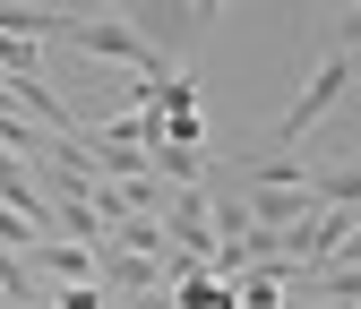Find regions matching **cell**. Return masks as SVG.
Masks as SVG:
<instances>
[{
	"mask_svg": "<svg viewBox=\"0 0 361 309\" xmlns=\"http://www.w3.org/2000/svg\"><path fill=\"white\" fill-rule=\"evenodd\" d=\"M61 43H69V52H86V61L129 69V86H164V77H172V61H164L121 9H69V34H61Z\"/></svg>",
	"mask_w": 361,
	"mask_h": 309,
	"instance_id": "obj_1",
	"label": "cell"
},
{
	"mask_svg": "<svg viewBox=\"0 0 361 309\" xmlns=\"http://www.w3.org/2000/svg\"><path fill=\"white\" fill-rule=\"evenodd\" d=\"M344 86H353V61H344V52H327L319 69L301 77V95L284 103V120H276V155H293V146L310 138V129H319V120H327V112L344 103Z\"/></svg>",
	"mask_w": 361,
	"mask_h": 309,
	"instance_id": "obj_2",
	"label": "cell"
},
{
	"mask_svg": "<svg viewBox=\"0 0 361 309\" xmlns=\"http://www.w3.org/2000/svg\"><path fill=\"white\" fill-rule=\"evenodd\" d=\"M129 26H138L147 43H155V52L180 69V43H198L207 34V18H215V0H138V9H121Z\"/></svg>",
	"mask_w": 361,
	"mask_h": 309,
	"instance_id": "obj_3",
	"label": "cell"
},
{
	"mask_svg": "<svg viewBox=\"0 0 361 309\" xmlns=\"http://www.w3.org/2000/svg\"><path fill=\"white\" fill-rule=\"evenodd\" d=\"M95 249L104 241H35L26 249V275L35 284H95Z\"/></svg>",
	"mask_w": 361,
	"mask_h": 309,
	"instance_id": "obj_4",
	"label": "cell"
},
{
	"mask_svg": "<svg viewBox=\"0 0 361 309\" xmlns=\"http://www.w3.org/2000/svg\"><path fill=\"white\" fill-rule=\"evenodd\" d=\"M172 309H233V284L207 275V267H190V275L172 284Z\"/></svg>",
	"mask_w": 361,
	"mask_h": 309,
	"instance_id": "obj_5",
	"label": "cell"
},
{
	"mask_svg": "<svg viewBox=\"0 0 361 309\" xmlns=\"http://www.w3.org/2000/svg\"><path fill=\"white\" fill-rule=\"evenodd\" d=\"M336 52H344V61H361V9H344V18H336Z\"/></svg>",
	"mask_w": 361,
	"mask_h": 309,
	"instance_id": "obj_6",
	"label": "cell"
}]
</instances>
